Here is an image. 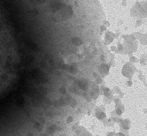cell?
<instances>
[{"label":"cell","instance_id":"cell-1","mask_svg":"<svg viewBox=\"0 0 147 136\" xmlns=\"http://www.w3.org/2000/svg\"><path fill=\"white\" fill-rule=\"evenodd\" d=\"M73 121V118H72V117H70V118H69L68 119H67V122L68 123H70V122H72Z\"/></svg>","mask_w":147,"mask_h":136}]
</instances>
